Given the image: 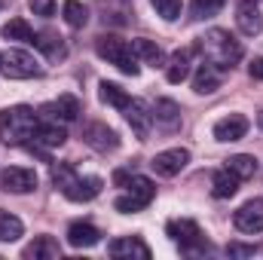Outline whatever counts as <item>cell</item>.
<instances>
[{
    "mask_svg": "<svg viewBox=\"0 0 263 260\" xmlns=\"http://www.w3.org/2000/svg\"><path fill=\"white\" fill-rule=\"evenodd\" d=\"M153 123L162 132H175L181 126V107L172 101V98H159L153 104Z\"/></svg>",
    "mask_w": 263,
    "mask_h": 260,
    "instance_id": "ffe728a7",
    "label": "cell"
},
{
    "mask_svg": "<svg viewBox=\"0 0 263 260\" xmlns=\"http://www.w3.org/2000/svg\"><path fill=\"white\" fill-rule=\"evenodd\" d=\"M0 73L9 80H31V77H40L43 67L37 65V59L31 52L9 49V52H0Z\"/></svg>",
    "mask_w": 263,
    "mask_h": 260,
    "instance_id": "52a82bcc",
    "label": "cell"
},
{
    "mask_svg": "<svg viewBox=\"0 0 263 260\" xmlns=\"http://www.w3.org/2000/svg\"><path fill=\"white\" fill-rule=\"evenodd\" d=\"M223 3H227V0H193V3H190V18H196V22L214 18V15L223 9Z\"/></svg>",
    "mask_w": 263,
    "mask_h": 260,
    "instance_id": "4dcf8cb0",
    "label": "cell"
},
{
    "mask_svg": "<svg viewBox=\"0 0 263 260\" xmlns=\"http://www.w3.org/2000/svg\"><path fill=\"white\" fill-rule=\"evenodd\" d=\"M251 129V123H248V117H242V114H230V117H223V120H217L214 123V138L217 141H242L245 135Z\"/></svg>",
    "mask_w": 263,
    "mask_h": 260,
    "instance_id": "2e32d148",
    "label": "cell"
},
{
    "mask_svg": "<svg viewBox=\"0 0 263 260\" xmlns=\"http://www.w3.org/2000/svg\"><path fill=\"white\" fill-rule=\"evenodd\" d=\"M227 169H230L239 181H248V178L257 175V156H251V153H236V156L227 159Z\"/></svg>",
    "mask_w": 263,
    "mask_h": 260,
    "instance_id": "484cf974",
    "label": "cell"
},
{
    "mask_svg": "<svg viewBox=\"0 0 263 260\" xmlns=\"http://www.w3.org/2000/svg\"><path fill=\"white\" fill-rule=\"evenodd\" d=\"M220 83H223V70L214 67L211 62H202V65L196 67V73H193V92H199V95H211V92H217Z\"/></svg>",
    "mask_w": 263,
    "mask_h": 260,
    "instance_id": "ac0fdd59",
    "label": "cell"
},
{
    "mask_svg": "<svg viewBox=\"0 0 263 260\" xmlns=\"http://www.w3.org/2000/svg\"><path fill=\"white\" fill-rule=\"evenodd\" d=\"M28 6L40 18H52V12H55V0H28Z\"/></svg>",
    "mask_w": 263,
    "mask_h": 260,
    "instance_id": "d6a6232c",
    "label": "cell"
},
{
    "mask_svg": "<svg viewBox=\"0 0 263 260\" xmlns=\"http://www.w3.org/2000/svg\"><path fill=\"white\" fill-rule=\"evenodd\" d=\"M257 123H260V129H263V110H260V114H257Z\"/></svg>",
    "mask_w": 263,
    "mask_h": 260,
    "instance_id": "d590c367",
    "label": "cell"
},
{
    "mask_svg": "<svg viewBox=\"0 0 263 260\" xmlns=\"http://www.w3.org/2000/svg\"><path fill=\"white\" fill-rule=\"evenodd\" d=\"M22 257L25 260H59L62 257V245H59V239H52V236H37V239L22 251Z\"/></svg>",
    "mask_w": 263,
    "mask_h": 260,
    "instance_id": "44dd1931",
    "label": "cell"
},
{
    "mask_svg": "<svg viewBox=\"0 0 263 260\" xmlns=\"http://www.w3.org/2000/svg\"><path fill=\"white\" fill-rule=\"evenodd\" d=\"M62 15H65V22L70 28H86L89 25V6H83L80 0H65Z\"/></svg>",
    "mask_w": 263,
    "mask_h": 260,
    "instance_id": "f546056e",
    "label": "cell"
},
{
    "mask_svg": "<svg viewBox=\"0 0 263 260\" xmlns=\"http://www.w3.org/2000/svg\"><path fill=\"white\" fill-rule=\"evenodd\" d=\"M248 73H251L254 80H263V59H254V62L248 65Z\"/></svg>",
    "mask_w": 263,
    "mask_h": 260,
    "instance_id": "e575fe53",
    "label": "cell"
},
{
    "mask_svg": "<svg viewBox=\"0 0 263 260\" xmlns=\"http://www.w3.org/2000/svg\"><path fill=\"white\" fill-rule=\"evenodd\" d=\"M0 187L6 193H31V190H37V175L25 165H9L0 175Z\"/></svg>",
    "mask_w": 263,
    "mask_h": 260,
    "instance_id": "4fadbf2b",
    "label": "cell"
},
{
    "mask_svg": "<svg viewBox=\"0 0 263 260\" xmlns=\"http://www.w3.org/2000/svg\"><path fill=\"white\" fill-rule=\"evenodd\" d=\"M193 46H187V49H178L168 62H165V80L168 83H184L187 77H190V59H193Z\"/></svg>",
    "mask_w": 263,
    "mask_h": 260,
    "instance_id": "7402d4cb",
    "label": "cell"
},
{
    "mask_svg": "<svg viewBox=\"0 0 263 260\" xmlns=\"http://www.w3.org/2000/svg\"><path fill=\"white\" fill-rule=\"evenodd\" d=\"M165 233H168V239L181 248V254H205V251H208V239H205V233L199 230L196 220H187V217L168 220Z\"/></svg>",
    "mask_w": 263,
    "mask_h": 260,
    "instance_id": "8992f818",
    "label": "cell"
},
{
    "mask_svg": "<svg viewBox=\"0 0 263 260\" xmlns=\"http://www.w3.org/2000/svg\"><path fill=\"white\" fill-rule=\"evenodd\" d=\"M260 248L257 245H239V242H230L227 245V254L230 257H251V254H257Z\"/></svg>",
    "mask_w": 263,
    "mask_h": 260,
    "instance_id": "836d02e7",
    "label": "cell"
},
{
    "mask_svg": "<svg viewBox=\"0 0 263 260\" xmlns=\"http://www.w3.org/2000/svg\"><path fill=\"white\" fill-rule=\"evenodd\" d=\"M233 224L239 233H260L263 230V199H248L236 214H233Z\"/></svg>",
    "mask_w": 263,
    "mask_h": 260,
    "instance_id": "5bb4252c",
    "label": "cell"
},
{
    "mask_svg": "<svg viewBox=\"0 0 263 260\" xmlns=\"http://www.w3.org/2000/svg\"><path fill=\"white\" fill-rule=\"evenodd\" d=\"M114 184H117V187H126V193L117 196V202H114V208L123 211V214L144 211V208L153 202V196H156V184H153L150 178H144V175H129L126 169L114 172Z\"/></svg>",
    "mask_w": 263,
    "mask_h": 260,
    "instance_id": "277c9868",
    "label": "cell"
},
{
    "mask_svg": "<svg viewBox=\"0 0 263 260\" xmlns=\"http://www.w3.org/2000/svg\"><path fill=\"white\" fill-rule=\"evenodd\" d=\"M34 46H37L49 62H65L67 59V43L55 34V31H43V34H37Z\"/></svg>",
    "mask_w": 263,
    "mask_h": 260,
    "instance_id": "603a6c76",
    "label": "cell"
},
{
    "mask_svg": "<svg viewBox=\"0 0 263 260\" xmlns=\"http://www.w3.org/2000/svg\"><path fill=\"white\" fill-rule=\"evenodd\" d=\"M80 138H83V144H89L98 153H110V150L120 147V135L110 129L107 123H86Z\"/></svg>",
    "mask_w": 263,
    "mask_h": 260,
    "instance_id": "30bf717a",
    "label": "cell"
},
{
    "mask_svg": "<svg viewBox=\"0 0 263 260\" xmlns=\"http://www.w3.org/2000/svg\"><path fill=\"white\" fill-rule=\"evenodd\" d=\"M123 117H126V123L132 126V132L141 141H147V135L153 129V107H147L141 98H129L126 107H123Z\"/></svg>",
    "mask_w": 263,
    "mask_h": 260,
    "instance_id": "8fae6325",
    "label": "cell"
},
{
    "mask_svg": "<svg viewBox=\"0 0 263 260\" xmlns=\"http://www.w3.org/2000/svg\"><path fill=\"white\" fill-rule=\"evenodd\" d=\"M52 184H55V190H62L70 202H92L95 196L101 193V187H104L101 178H95V175H80L70 162H59V165L52 162Z\"/></svg>",
    "mask_w": 263,
    "mask_h": 260,
    "instance_id": "3957f363",
    "label": "cell"
},
{
    "mask_svg": "<svg viewBox=\"0 0 263 260\" xmlns=\"http://www.w3.org/2000/svg\"><path fill=\"white\" fill-rule=\"evenodd\" d=\"M3 37H6V40H22V43H31V46H34V40H37L34 28H31L25 18H9V22L3 25Z\"/></svg>",
    "mask_w": 263,
    "mask_h": 260,
    "instance_id": "4316f807",
    "label": "cell"
},
{
    "mask_svg": "<svg viewBox=\"0 0 263 260\" xmlns=\"http://www.w3.org/2000/svg\"><path fill=\"white\" fill-rule=\"evenodd\" d=\"M65 141H67L65 123H55V120H43V117H40L37 132H34V141L28 144V150H31V153H37V156H43V159L49 162L46 150H52V147H62Z\"/></svg>",
    "mask_w": 263,
    "mask_h": 260,
    "instance_id": "ba28073f",
    "label": "cell"
},
{
    "mask_svg": "<svg viewBox=\"0 0 263 260\" xmlns=\"http://www.w3.org/2000/svg\"><path fill=\"white\" fill-rule=\"evenodd\" d=\"M107 254L110 257H141L147 260L150 257V248H147V242H141V236H123V239H114L110 245H107Z\"/></svg>",
    "mask_w": 263,
    "mask_h": 260,
    "instance_id": "e0dca14e",
    "label": "cell"
},
{
    "mask_svg": "<svg viewBox=\"0 0 263 260\" xmlns=\"http://www.w3.org/2000/svg\"><path fill=\"white\" fill-rule=\"evenodd\" d=\"M150 3H153L156 15H162L165 22L181 18V9H184V3H181V0H150Z\"/></svg>",
    "mask_w": 263,
    "mask_h": 260,
    "instance_id": "1f68e13d",
    "label": "cell"
},
{
    "mask_svg": "<svg viewBox=\"0 0 263 260\" xmlns=\"http://www.w3.org/2000/svg\"><path fill=\"white\" fill-rule=\"evenodd\" d=\"M22 236H25V224L15 214H9V211L0 208V242H15Z\"/></svg>",
    "mask_w": 263,
    "mask_h": 260,
    "instance_id": "f1b7e54d",
    "label": "cell"
},
{
    "mask_svg": "<svg viewBox=\"0 0 263 260\" xmlns=\"http://www.w3.org/2000/svg\"><path fill=\"white\" fill-rule=\"evenodd\" d=\"M98 242H101L98 227H92V224H86V220H73V224L67 227V245H70V248H92V245H98Z\"/></svg>",
    "mask_w": 263,
    "mask_h": 260,
    "instance_id": "d6986e66",
    "label": "cell"
},
{
    "mask_svg": "<svg viewBox=\"0 0 263 260\" xmlns=\"http://www.w3.org/2000/svg\"><path fill=\"white\" fill-rule=\"evenodd\" d=\"M239 178L230 172V169H223V172H217L214 178H211V196L214 199H233V196L239 193Z\"/></svg>",
    "mask_w": 263,
    "mask_h": 260,
    "instance_id": "d4e9b609",
    "label": "cell"
},
{
    "mask_svg": "<svg viewBox=\"0 0 263 260\" xmlns=\"http://www.w3.org/2000/svg\"><path fill=\"white\" fill-rule=\"evenodd\" d=\"M193 49L202 52L205 62H211V65L220 67V70H233V67L242 62V55H245L242 43H239L230 31H223V28H211V31H205L196 43H193Z\"/></svg>",
    "mask_w": 263,
    "mask_h": 260,
    "instance_id": "6da1fadb",
    "label": "cell"
},
{
    "mask_svg": "<svg viewBox=\"0 0 263 260\" xmlns=\"http://www.w3.org/2000/svg\"><path fill=\"white\" fill-rule=\"evenodd\" d=\"M132 49H135V55H138V62H144V65L150 67H165V52L153 43V40H147V37H138L135 43H132Z\"/></svg>",
    "mask_w": 263,
    "mask_h": 260,
    "instance_id": "cb8c5ba5",
    "label": "cell"
},
{
    "mask_svg": "<svg viewBox=\"0 0 263 260\" xmlns=\"http://www.w3.org/2000/svg\"><path fill=\"white\" fill-rule=\"evenodd\" d=\"M236 28L245 37H257L263 31V12H260V6H257V0H242L236 6Z\"/></svg>",
    "mask_w": 263,
    "mask_h": 260,
    "instance_id": "9a60e30c",
    "label": "cell"
},
{
    "mask_svg": "<svg viewBox=\"0 0 263 260\" xmlns=\"http://www.w3.org/2000/svg\"><path fill=\"white\" fill-rule=\"evenodd\" d=\"M37 123H40V114L28 104L3 107L0 110V141L6 147H28L34 141Z\"/></svg>",
    "mask_w": 263,
    "mask_h": 260,
    "instance_id": "7a4b0ae2",
    "label": "cell"
},
{
    "mask_svg": "<svg viewBox=\"0 0 263 260\" xmlns=\"http://www.w3.org/2000/svg\"><path fill=\"white\" fill-rule=\"evenodd\" d=\"M95 52L107 65L117 67L120 73H126V77H138V70H141V62H138L132 43L123 40V37H117V34H98L95 37Z\"/></svg>",
    "mask_w": 263,
    "mask_h": 260,
    "instance_id": "5b68a950",
    "label": "cell"
},
{
    "mask_svg": "<svg viewBox=\"0 0 263 260\" xmlns=\"http://www.w3.org/2000/svg\"><path fill=\"white\" fill-rule=\"evenodd\" d=\"M190 162V150L187 147H172V150H162L150 159V169L159 175V178H175L187 169Z\"/></svg>",
    "mask_w": 263,
    "mask_h": 260,
    "instance_id": "9c48e42d",
    "label": "cell"
},
{
    "mask_svg": "<svg viewBox=\"0 0 263 260\" xmlns=\"http://www.w3.org/2000/svg\"><path fill=\"white\" fill-rule=\"evenodd\" d=\"M98 98L104 101V104H110V107H126V101H129V92L123 89V86H117V83H107V80H101L98 83Z\"/></svg>",
    "mask_w": 263,
    "mask_h": 260,
    "instance_id": "83f0119b",
    "label": "cell"
},
{
    "mask_svg": "<svg viewBox=\"0 0 263 260\" xmlns=\"http://www.w3.org/2000/svg\"><path fill=\"white\" fill-rule=\"evenodd\" d=\"M37 114H40L43 120H55V123H73V120L83 114V104H80V98H73V95H62L59 101H49V104H43Z\"/></svg>",
    "mask_w": 263,
    "mask_h": 260,
    "instance_id": "7c38bea8",
    "label": "cell"
}]
</instances>
